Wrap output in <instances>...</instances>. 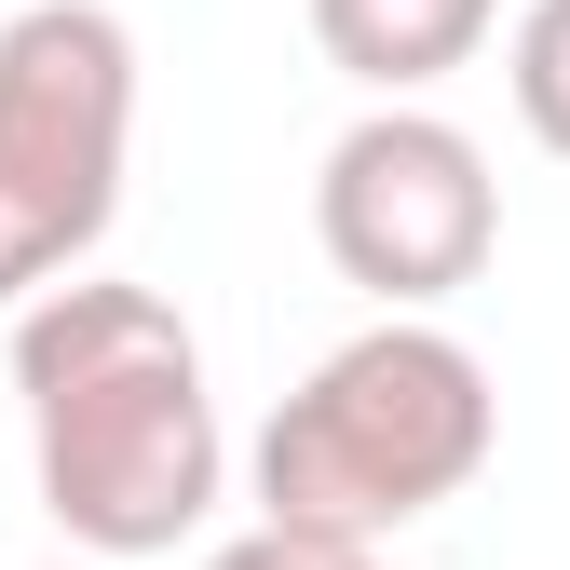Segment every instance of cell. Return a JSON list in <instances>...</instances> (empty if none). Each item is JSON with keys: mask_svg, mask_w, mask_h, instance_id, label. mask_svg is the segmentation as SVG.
<instances>
[{"mask_svg": "<svg viewBox=\"0 0 570 570\" xmlns=\"http://www.w3.org/2000/svg\"><path fill=\"white\" fill-rule=\"evenodd\" d=\"M14 394H28V475L41 517L82 557H177L218 517V394H204V340L150 285H96L68 272L14 313Z\"/></svg>", "mask_w": 570, "mask_h": 570, "instance_id": "1", "label": "cell"}, {"mask_svg": "<svg viewBox=\"0 0 570 570\" xmlns=\"http://www.w3.org/2000/svg\"><path fill=\"white\" fill-rule=\"evenodd\" d=\"M503 449V394L489 367L421 326V313H381L367 340H340L326 367L258 421L245 449V489L272 530H326V543H394L407 517L462 503Z\"/></svg>", "mask_w": 570, "mask_h": 570, "instance_id": "2", "label": "cell"}, {"mask_svg": "<svg viewBox=\"0 0 570 570\" xmlns=\"http://www.w3.org/2000/svg\"><path fill=\"white\" fill-rule=\"evenodd\" d=\"M136 150V41L109 0H28L0 28V313L96 258Z\"/></svg>", "mask_w": 570, "mask_h": 570, "instance_id": "3", "label": "cell"}, {"mask_svg": "<svg viewBox=\"0 0 570 570\" xmlns=\"http://www.w3.org/2000/svg\"><path fill=\"white\" fill-rule=\"evenodd\" d=\"M313 232H326L340 285H367L381 313H435V299H462L489 272V245H503V177H489V150L462 122H435L421 96H381L326 150Z\"/></svg>", "mask_w": 570, "mask_h": 570, "instance_id": "4", "label": "cell"}, {"mask_svg": "<svg viewBox=\"0 0 570 570\" xmlns=\"http://www.w3.org/2000/svg\"><path fill=\"white\" fill-rule=\"evenodd\" d=\"M489 28H503V0H313L326 68L367 96H435L449 68L489 55Z\"/></svg>", "mask_w": 570, "mask_h": 570, "instance_id": "5", "label": "cell"}, {"mask_svg": "<svg viewBox=\"0 0 570 570\" xmlns=\"http://www.w3.org/2000/svg\"><path fill=\"white\" fill-rule=\"evenodd\" d=\"M503 82H517V122L570 164V0H530L517 41H503Z\"/></svg>", "mask_w": 570, "mask_h": 570, "instance_id": "6", "label": "cell"}, {"mask_svg": "<svg viewBox=\"0 0 570 570\" xmlns=\"http://www.w3.org/2000/svg\"><path fill=\"white\" fill-rule=\"evenodd\" d=\"M204 570H394L381 543H326V530H245V543H218V557H204Z\"/></svg>", "mask_w": 570, "mask_h": 570, "instance_id": "7", "label": "cell"}, {"mask_svg": "<svg viewBox=\"0 0 570 570\" xmlns=\"http://www.w3.org/2000/svg\"><path fill=\"white\" fill-rule=\"evenodd\" d=\"M55 570H122V557H55Z\"/></svg>", "mask_w": 570, "mask_h": 570, "instance_id": "8", "label": "cell"}]
</instances>
